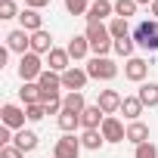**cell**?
<instances>
[{"label":"cell","mask_w":158,"mask_h":158,"mask_svg":"<svg viewBox=\"0 0 158 158\" xmlns=\"http://www.w3.org/2000/svg\"><path fill=\"white\" fill-rule=\"evenodd\" d=\"M127 143H133V146L149 143V127H146L143 121H130V124H127Z\"/></svg>","instance_id":"20"},{"label":"cell","mask_w":158,"mask_h":158,"mask_svg":"<svg viewBox=\"0 0 158 158\" xmlns=\"http://www.w3.org/2000/svg\"><path fill=\"white\" fill-rule=\"evenodd\" d=\"M6 47H10V53L25 56V53H31V34H28L25 28H16V31L6 34Z\"/></svg>","instance_id":"10"},{"label":"cell","mask_w":158,"mask_h":158,"mask_svg":"<svg viewBox=\"0 0 158 158\" xmlns=\"http://www.w3.org/2000/svg\"><path fill=\"white\" fill-rule=\"evenodd\" d=\"M81 136H74V133H65L62 139H56L53 146V158H77L81 155Z\"/></svg>","instance_id":"6"},{"label":"cell","mask_w":158,"mask_h":158,"mask_svg":"<svg viewBox=\"0 0 158 158\" xmlns=\"http://www.w3.org/2000/svg\"><path fill=\"white\" fill-rule=\"evenodd\" d=\"M44 71H47V68H44V62H40L37 53H25V56L19 59V77H22V84H25V81H37Z\"/></svg>","instance_id":"4"},{"label":"cell","mask_w":158,"mask_h":158,"mask_svg":"<svg viewBox=\"0 0 158 158\" xmlns=\"http://www.w3.org/2000/svg\"><path fill=\"white\" fill-rule=\"evenodd\" d=\"M102 121H106V112H102L99 106H87V109L81 112V127H84V130H99Z\"/></svg>","instance_id":"15"},{"label":"cell","mask_w":158,"mask_h":158,"mask_svg":"<svg viewBox=\"0 0 158 158\" xmlns=\"http://www.w3.org/2000/svg\"><path fill=\"white\" fill-rule=\"evenodd\" d=\"M25 118H28V112L13 106V102H6L3 109H0V124L10 127V130H25Z\"/></svg>","instance_id":"7"},{"label":"cell","mask_w":158,"mask_h":158,"mask_svg":"<svg viewBox=\"0 0 158 158\" xmlns=\"http://www.w3.org/2000/svg\"><path fill=\"white\" fill-rule=\"evenodd\" d=\"M62 109H65V112H74V115H81V112L87 109V102H84V93H81V90L65 93V96H62Z\"/></svg>","instance_id":"23"},{"label":"cell","mask_w":158,"mask_h":158,"mask_svg":"<svg viewBox=\"0 0 158 158\" xmlns=\"http://www.w3.org/2000/svg\"><path fill=\"white\" fill-rule=\"evenodd\" d=\"M65 10L71 16H87L90 13V3H87V0H65Z\"/></svg>","instance_id":"30"},{"label":"cell","mask_w":158,"mask_h":158,"mask_svg":"<svg viewBox=\"0 0 158 158\" xmlns=\"http://www.w3.org/2000/svg\"><path fill=\"white\" fill-rule=\"evenodd\" d=\"M149 10H152V16H155V22H158V0H155V3H152Z\"/></svg>","instance_id":"37"},{"label":"cell","mask_w":158,"mask_h":158,"mask_svg":"<svg viewBox=\"0 0 158 158\" xmlns=\"http://www.w3.org/2000/svg\"><path fill=\"white\" fill-rule=\"evenodd\" d=\"M56 124H59L62 133H74L77 127H81V115H74V112H65V109H62V112L56 115Z\"/></svg>","instance_id":"22"},{"label":"cell","mask_w":158,"mask_h":158,"mask_svg":"<svg viewBox=\"0 0 158 158\" xmlns=\"http://www.w3.org/2000/svg\"><path fill=\"white\" fill-rule=\"evenodd\" d=\"M118 56H124V59H133V50H136V40H133V34L130 37H121V40H115V47H112Z\"/></svg>","instance_id":"28"},{"label":"cell","mask_w":158,"mask_h":158,"mask_svg":"<svg viewBox=\"0 0 158 158\" xmlns=\"http://www.w3.org/2000/svg\"><path fill=\"white\" fill-rule=\"evenodd\" d=\"M87 81H90L87 68H77V65H71L68 71H62V90H68V93H74V90H81V93H84Z\"/></svg>","instance_id":"5"},{"label":"cell","mask_w":158,"mask_h":158,"mask_svg":"<svg viewBox=\"0 0 158 158\" xmlns=\"http://www.w3.org/2000/svg\"><path fill=\"white\" fill-rule=\"evenodd\" d=\"M44 109H47V115H59V112H62V96H50V99H44Z\"/></svg>","instance_id":"33"},{"label":"cell","mask_w":158,"mask_h":158,"mask_svg":"<svg viewBox=\"0 0 158 158\" xmlns=\"http://www.w3.org/2000/svg\"><path fill=\"white\" fill-rule=\"evenodd\" d=\"M65 50H68V56H71L74 62H77V59H84V56L90 53V40H87V34H74V37L68 40Z\"/></svg>","instance_id":"17"},{"label":"cell","mask_w":158,"mask_h":158,"mask_svg":"<svg viewBox=\"0 0 158 158\" xmlns=\"http://www.w3.org/2000/svg\"><path fill=\"white\" fill-rule=\"evenodd\" d=\"M19 22H22V28L28 31V34H34V31H44V16L37 13V10H22L19 13Z\"/></svg>","instance_id":"16"},{"label":"cell","mask_w":158,"mask_h":158,"mask_svg":"<svg viewBox=\"0 0 158 158\" xmlns=\"http://www.w3.org/2000/svg\"><path fill=\"white\" fill-rule=\"evenodd\" d=\"M136 3H149V6H152V3H155V0H136Z\"/></svg>","instance_id":"38"},{"label":"cell","mask_w":158,"mask_h":158,"mask_svg":"<svg viewBox=\"0 0 158 158\" xmlns=\"http://www.w3.org/2000/svg\"><path fill=\"white\" fill-rule=\"evenodd\" d=\"M22 152H34L37 149V133L34 130H16V139H13Z\"/></svg>","instance_id":"25"},{"label":"cell","mask_w":158,"mask_h":158,"mask_svg":"<svg viewBox=\"0 0 158 158\" xmlns=\"http://www.w3.org/2000/svg\"><path fill=\"white\" fill-rule=\"evenodd\" d=\"M50 50H53V37H50V31H34V34H31V53L47 56Z\"/></svg>","instance_id":"19"},{"label":"cell","mask_w":158,"mask_h":158,"mask_svg":"<svg viewBox=\"0 0 158 158\" xmlns=\"http://www.w3.org/2000/svg\"><path fill=\"white\" fill-rule=\"evenodd\" d=\"M124 77H127V81H133V84H143L146 77H149V62L139 59V56L127 59V65H124Z\"/></svg>","instance_id":"11"},{"label":"cell","mask_w":158,"mask_h":158,"mask_svg":"<svg viewBox=\"0 0 158 158\" xmlns=\"http://www.w3.org/2000/svg\"><path fill=\"white\" fill-rule=\"evenodd\" d=\"M37 84H40V102L44 99H50V96H59V90H62V74H56V71H44L40 77H37Z\"/></svg>","instance_id":"9"},{"label":"cell","mask_w":158,"mask_h":158,"mask_svg":"<svg viewBox=\"0 0 158 158\" xmlns=\"http://www.w3.org/2000/svg\"><path fill=\"white\" fill-rule=\"evenodd\" d=\"M99 130H102L106 143H124V139H127V127H124V121L115 118V115H106V121H102Z\"/></svg>","instance_id":"8"},{"label":"cell","mask_w":158,"mask_h":158,"mask_svg":"<svg viewBox=\"0 0 158 158\" xmlns=\"http://www.w3.org/2000/svg\"><path fill=\"white\" fill-rule=\"evenodd\" d=\"M115 13V3L112 0H93L90 3V13H87V25H99L102 19H109Z\"/></svg>","instance_id":"13"},{"label":"cell","mask_w":158,"mask_h":158,"mask_svg":"<svg viewBox=\"0 0 158 158\" xmlns=\"http://www.w3.org/2000/svg\"><path fill=\"white\" fill-rule=\"evenodd\" d=\"M136 96L143 99V106L155 109V106H158V84H155V81H143L139 90H136Z\"/></svg>","instance_id":"21"},{"label":"cell","mask_w":158,"mask_h":158,"mask_svg":"<svg viewBox=\"0 0 158 158\" xmlns=\"http://www.w3.org/2000/svg\"><path fill=\"white\" fill-rule=\"evenodd\" d=\"M0 158H25V152H22L16 143H10V146H3V149H0Z\"/></svg>","instance_id":"35"},{"label":"cell","mask_w":158,"mask_h":158,"mask_svg":"<svg viewBox=\"0 0 158 158\" xmlns=\"http://www.w3.org/2000/svg\"><path fill=\"white\" fill-rule=\"evenodd\" d=\"M87 40H90V50H93V56H109L112 53V47H115V37L109 34V25H87Z\"/></svg>","instance_id":"1"},{"label":"cell","mask_w":158,"mask_h":158,"mask_svg":"<svg viewBox=\"0 0 158 158\" xmlns=\"http://www.w3.org/2000/svg\"><path fill=\"white\" fill-rule=\"evenodd\" d=\"M109 34H112L115 40H121V37H130V25H127V19L115 16V19L109 22Z\"/></svg>","instance_id":"27"},{"label":"cell","mask_w":158,"mask_h":158,"mask_svg":"<svg viewBox=\"0 0 158 158\" xmlns=\"http://www.w3.org/2000/svg\"><path fill=\"white\" fill-rule=\"evenodd\" d=\"M143 99L139 96H124V102H121V115L127 118V121H139V115H143Z\"/></svg>","instance_id":"18"},{"label":"cell","mask_w":158,"mask_h":158,"mask_svg":"<svg viewBox=\"0 0 158 158\" xmlns=\"http://www.w3.org/2000/svg\"><path fill=\"white\" fill-rule=\"evenodd\" d=\"M133 40L143 50H158V22L155 19H143L133 28Z\"/></svg>","instance_id":"2"},{"label":"cell","mask_w":158,"mask_h":158,"mask_svg":"<svg viewBox=\"0 0 158 158\" xmlns=\"http://www.w3.org/2000/svg\"><path fill=\"white\" fill-rule=\"evenodd\" d=\"M121 102H124V96H121L118 90H99V99H96V106H99L106 115H115V112H121Z\"/></svg>","instance_id":"14"},{"label":"cell","mask_w":158,"mask_h":158,"mask_svg":"<svg viewBox=\"0 0 158 158\" xmlns=\"http://www.w3.org/2000/svg\"><path fill=\"white\" fill-rule=\"evenodd\" d=\"M25 6L28 10H44V6H50V0H25Z\"/></svg>","instance_id":"36"},{"label":"cell","mask_w":158,"mask_h":158,"mask_svg":"<svg viewBox=\"0 0 158 158\" xmlns=\"http://www.w3.org/2000/svg\"><path fill=\"white\" fill-rule=\"evenodd\" d=\"M25 112H28V121H40V118L47 115L44 102H34V106H25Z\"/></svg>","instance_id":"34"},{"label":"cell","mask_w":158,"mask_h":158,"mask_svg":"<svg viewBox=\"0 0 158 158\" xmlns=\"http://www.w3.org/2000/svg\"><path fill=\"white\" fill-rule=\"evenodd\" d=\"M102 143H106L102 130H84V133H81V146H84V149H90V152L102 149Z\"/></svg>","instance_id":"26"},{"label":"cell","mask_w":158,"mask_h":158,"mask_svg":"<svg viewBox=\"0 0 158 158\" xmlns=\"http://www.w3.org/2000/svg\"><path fill=\"white\" fill-rule=\"evenodd\" d=\"M47 68H50V71H56V74L68 71V68H71V56H68V50L53 47V50L47 53Z\"/></svg>","instance_id":"12"},{"label":"cell","mask_w":158,"mask_h":158,"mask_svg":"<svg viewBox=\"0 0 158 158\" xmlns=\"http://www.w3.org/2000/svg\"><path fill=\"white\" fill-rule=\"evenodd\" d=\"M0 19H19L16 0H0Z\"/></svg>","instance_id":"31"},{"label":"cell","mask_w":158,"mask_h":158,"mask_svg":"<svg viewBox=\"0 0 158 158\" xmlns=\"http://www.w3.org/2000/svg\"><path fill=\"white\" fill-rule=\"evenodd\" d=\"M136 0H115V16H121V19H130V16H136Z\"/></svg>","instance_id":"29"},{"label":"cell","mask_w":158,"mask_h":158,"mask_svg":"<svg viewBox=\"0 0 158 158\" xmlns=\"http://www.w3.org/2000/svg\"><path fill=\"white\" fill-rule=\"evenodd\" d=\"M133 158H158V149H155L152 143H143V146H136Z\"/></svg>","instance_id":"32"},{"label":"cell","mask_w":158,"mask_h":158,"mask_svg":"<svg viewBox=\"0 0 158 158\" xmlns=\"http://www.w3.org/2000/svg\"><path fill=\"white\" fill-rule=\"evenodd\" d=\"M19 96H22V102H25V106L40 102V84H37V81H25V84H22V90H19Z\"/></svg>","instance_id":"24"},{"label":"cell","mask_w":158,"mask_h":158,"mask_svg":"<svg viewBox=\"0 0 158 158\" xmlns=\"http://www.w3.org/2000/svg\"><path fill=\"white\" fill-rule=\"evenodd\" d=\"M87 74L93 77V81H115L118 77V65L109 56H93L87 62Z\"/></svg>","instance_id":"3"}]
</instances>
